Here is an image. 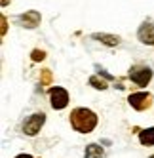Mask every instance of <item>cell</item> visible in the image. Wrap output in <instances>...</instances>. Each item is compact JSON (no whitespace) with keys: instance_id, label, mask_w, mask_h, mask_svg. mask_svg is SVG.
Returning <instances> with one entry per match:
<instances>
[{"instance_id":"1","label":"cell","mask_w":154,"mask_h":158,"mask_svg":"<svg viewBox=\"0 0 154 158\" xmlns=\"http://www.w3.org/2000/svg\"><path fill=\"white\" fill-rule=\"evenodd\" d=\"M71 126L78 133H90L97 126V114L90 109L78 107L71 112Z\"/></svg>"},{"instance_id":"2","label":"cell","mask_w":154,"mask_h":158,"mask_svg":"<svg viewBox=\"0 0 154 158\" xmlns=\"http://www.w3.org/2000/svg\"><path fill=\"white\" fill-rule=\"evenodd\" d=\"M128 76H129V80L133 84H137L139 88H145L150 82V78H152V69L147 67V65H133L129 69Z\"/></svg>"},{"instance_id":"3","label":"cell","mask_w":154,"mask_h":158,"mask_svg":"<svg viewBox=\"0 0 154 158\" xmlns=\"http://www.w3.org/2000/svg\"><path fill=\"white\" fill-rule=\"evenodd\" d=\"M44 122H46V114L44 112H34V114H30L25 122H23V133L25 135H36L42 126H44Z\"/></svg>"},{"instance_id":"4","label":"cell","mask_w":154,"mask_h":158,"mask_svg":"<svg viewBox=\"0 0 154 158\" xmlns=\"http://www.w3.org/2000/svg\"><path fill=\"white\" fill-rule=\"evenodd\" d=\"M48 94H50V103L55 110H61V109H65L69 105V92L65 88L53 86V88H50Z\"/></svg>"},{"instance_id":"5","label":"cell","mask_w":154,"mask_h":158,"mask_svg":"<svg viewBox=\"0 0 154 158\" xmlns=\"http://www.w3.org/2000/svg\"><path fill=\"white\" fill-rule=\"evenodd\" d=\"M137 38L139 42L147 44V46H154V21L145 19L137 29Z\"/></svg>"},{"instance_id":"6","label":"cell","mask_w":154,"mask_h":158,"mask_svg":"<svg viewBox=\"0 0 154 158\" xmlns=\"http://www.w3.org/2000/svg\"><path fill=\"white\" fill-rule=\"evenodd\" d=\"M128 103L133 107L135 110H145L152 105V94L148 92H139V94H131L128 97Z\"/></svg>"},{"instance_id":"7","label":"cell","mask_w":154,"mask_h":158,"mask_svg":"<svg viewBox=\"0 0 154 158\" xmlns=\"http://www.w3.org/2000/svg\"><path fill=\"white\" fill-rule=\"evenodd\" d=\"M17 21L21 23V27H25V29H36V27L40 25L42 17H40V14L36 12V10H29V12L21 14V15L17 17Z\"/></svg>"},{"instance_id":"8","label":"cell","mask_w":154,"mask_h":158,"mask_svg":"<svg viewBox=\"0 0 154 158\" xmlns=\"http://www.w3.org/2000/svg\"><path fill=\"white\" fill-rule=\"evenodd\" d=\"M91 38L97 40V42H101V44H105V46H108V48H116L118 44L122 42V38H120L118 35H108V32H93Z\"/></svg>"},{"instance_id":"9","label":"cell","mask_w":154,"mask_h":158,"mask_svg":"<svg viewBox=\"0 0 154 158\" xmlns=\"http://www.w3.org/2000/svg\"><path fill=\"white\" fill-rule=\"evenodd\" d=\"M84 156H86V158H103V156H105V151H103L101 145L90 143V145L86 147V151H84Z\"/></svg>"},{"instance_id":"10","label":"cell","mask_w":154,"mask_h":158,"mask_svg":"<svg viewBox=\"0 0 154 158\" xmlns=\"http://www.w3.org/2000/svg\"><path fill=\"white\" fill-rule=\"evenodd\" d=\"M139 141L141 145H154V128H147L139 131Z\"/></svg>"},{"instance_id":"11","label":"cell","mask_w":154,"mask_h":158,"mask_svg":"<svg viewBox=\"0 0 154 158\" xmlns=\"http://www.w3.org/2000/svg\"><path fill=\"white\" fill-rule=\"evenodd\" d=\"M90 86H93L95 89H107L108 88L107 80H101L99 76H90Z\"/></svg>"},{"instance_id":"12","label":"cell","mask_w":154,"mask_h":158,"mask_svg":"<svg viewBox=\"0 0 154 158\" xmlns=\"http://www.w3.org/2000/svg\"><path fill=\"white\" fill-rule=\"evenodd\" d=\"M95 71H97V74H99V76H103L107 82H112V80H116V78H114L111 73H107V69H103L101 65H95Z\"/></svg>"},{"instance_id":"13","label":"cell","mask_w":154,"mask_h":158,"mask_svg":"<svg viewBox=\"0 0 154 158\" xmlns=\"http://www.w3.org/2000/svg\"><path fill=\"white\" fill-rule=\"evenodd\" d=\"M51 84V71L44 69L42 71V78H40V86H50Z\"/></svg>"},{"instance_id":"14","label":"cell","mask_w":154,"mask_h":158,"mask_svg":"<svg viewBox=\"0 0 154 158\" xmlns=\"http://www.w3.org/2000/svg\"><path fill=\"white\" fill-rule=\"evenodd\" d=\"M30 59L32 61H44V59H46V52H44V50H32Z\"/></svg>"},{"instance_id":"15","label":"cell","mask_w":154,"mask_h":158,"mask_svg":"<svg viewBox=\"0 0 154 158\" xmlns=\"http://www.w3.org/2000/svg\"><path fill=\"white\" fill-rule=\"evenodd\" d=\"M0 21H2V31H0V35H2V36H6V29H8V21H6V17L2 15V17H0Z\"/></svg>"},{"instance_id":"16","label":"cell","mask_w":154,"mask_h":158,"mask_svg":"<svg viewBox=\"0 0 154 158\" xmlns=\"http://www.w3.org/2000/svg\"><path fill=\"white\" fill-rule=\"evenodd\" d=\"M15 158H32V156H30V154H25V152H23V154H17Z\"/></svg>"},{"instance_id":"17","label":"cell","mask_w":154,"mask_h":158,"mask_svg":"<svg viewBox=\"0 0 154 158\" xmlns=\"http://www.w3.org/2000/svg\"><path fill=\"white\" fill-rule=\"evenodd\" d=\"M150 158H154V154H152V156H150Z\"/></svg>"}]
</instances>
